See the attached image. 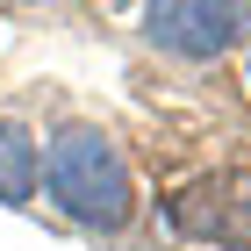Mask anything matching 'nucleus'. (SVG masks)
Instances as JSON below:
<instances>
[{
    "mask_svg": "<svg viewBox=\"0 0 251 251\" xmlns=\"http://www.w3.org/2000/svg\"><path fill=\"white\" fill-rule=\"evenodd\" d=\"M43 187H50L58 215H72L79 230H122L129 208H136L122 151L100 129H86V122H72V129L50 136V151H43Z\"/></svg>",
    "mask_w": 251,
    "mask_h": 251,
    "instance_id": "1",
    "label": "nucleus"
},
{
    "mask_svg": "<svg viewBox=\"0 0 251 251\" xmlns=\"http://www.w3.org/2000/svg\"><path fill=\"white\" fill-rule=\"evenodd\" d=\"M144 36L173 58H223L251 36V0H151Z\"/></svg>",
    "mask_w": 251,
    "mask_h": 251,
    "instance_id": "2",
    "label": "nucleus"
},
{
    "mask_svg": "<svg viewBox=\"0 0 251 251\" xmlns=\"http://www.w3.org/2000/svg\"><path fill=\"white\" fill-rule=\"evenodd\" d=\"M173 223L201 244L251 251V173H208L173 201Z\"/></svg>",
    "mask_w": 251,
    "mask_h": 251,
    "instance_id": "3",
    "label": "nucleus"
},
{
    "mask_svg": "<svg viewBox=\"0 0 251 251\" xmlns=\"http://www.w3.org/2000/svg\"><path fill=\"white\" fill-rule=\"evenodd\" d=\"M36 187H43V144L0 115V201L22 208V201H36Z\"/></svg>",
    "mask_w": 251,
    "mask_h": 251,
    "instance_id": "4",
    "label": "nucleus"
}]
</instances>
